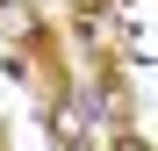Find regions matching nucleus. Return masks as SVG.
Segmentation results:
<instances>
[{"label":"nucleus","mask_w":158,"mask_h":151,"mask_svg":"<svg viewBox=\"0 0 158 151\" xmlns=\"http://www.w3.org/2000/svg\"><path fill=\"white\" fill-rule=\"evenodd\" d=\"M0 36H36V7L29 0H0Z\"/></svg>","instance_id":"nucleus-1"},{"label":"nucleus","mask_w":158,"mask_h":151,"mask_svg":"<svg viewBox=\"0 0 158 151\" xmlns=\"http://www.w3.org/2000/svg\"><path fill=\"white\" fill-rule=\"evenodd\" d=\"M50 137L72 151V144H79V115H72V108H50Z\"/></svg>","instance_id":"nucleus-2"},{"label":"nucleus","mask_w":158,"mask_h":151,"mask_svg":"<svg viewBox=\"0 0 158 151\" xmlns=\"http://www.w3.org/2000/svg\"><path fill=\"white\" fill-rule=\"evenodd\" d=\"M115 151H151V144H137V137H122V144H115Z\"/></svg>","instance_id":"nucleus-3"},{"label":"nucleus","mask_w":158,"mask_h":151,"mask_svg":"<svg viewBox=\"0 0 158 151\" xmlns=\"http://www.w3.org/2000/svg\"><path fill=\"white\" fill-rule=\"evenodd\" d=\"M72 7H79V15H94V7H101V0H72Z\"/></svg>","instance_id":"nucleus-4"}]
</instances>
